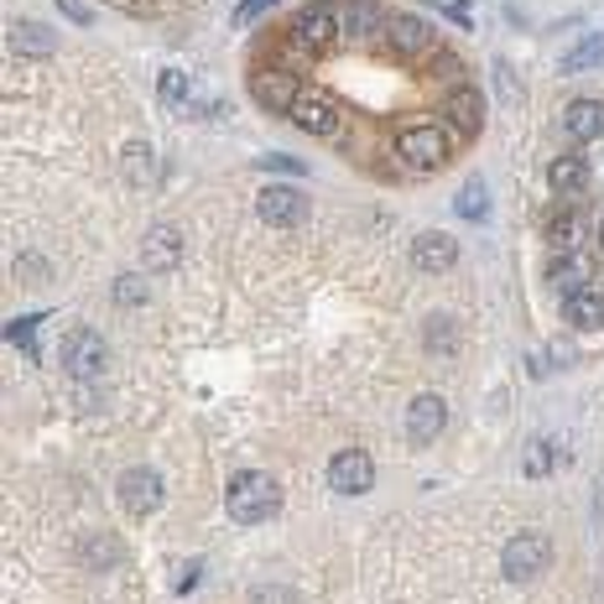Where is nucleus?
Returning a JSON list of instances; mask_svg holds the SVG:
<instances>
[{"instance_id":"27","label":"nucleus","mask_w":604,"mask_h":604,"mask_svg":"<svg viewBox=\"0 0 604 604\" xmlns=\"http://www.w3.org/2000/svg\"><path fill=\"white\" fill-rule=\"evenodd\" d=\"M110 292H115V302H121V307H142V302H146V282H142V277H115V287H110Z\"/></svg>"},{"instance_id":"15","label":"nucleus","mask_w":604,"mask_h":604,"mask_svg":"<svg viewBox=\"0 0 604 604\" xmlns=\"http://www.w3.org/2000/svg\"><path fill=\"white\" fill-rule=\"evenodd\" d=\"M385 42L412 58V53H427V47H433V26H427L423 16H391L385 21Z\"/></svg>"},{"instance_id":"30","label":"nucleus","mask_w":604,"mask_h":604,"mask_svg":"<svg viewBox=\"0 0 604 604\" xmlns=\"http://www.w3.org/2000/svg\"><path fill=\"white\" fill-rule=\"evenodd\" d=\"M271 5H277V0H245L241 11H235V26H250V21H256V16H266Z\"/></svg>"},{"instance_id":"21","label":"nucleus","mask_w":604,"mask_h":604,"mask_svg":"<svg viewBox=\"0 0 604 604\" xmlns=\"http://www.w3.org/2000/svg\"><path fill=\"white\" fill-rule=\"evenodd\" d=\"M339 26H344V37H349V42H365L376 26H381V16H376L365 0H344V5H339Z\"/></svg>"},{"instance_id":"32","label":"nucleus","mask_w":604,"mask_h":604,"mask_svg":"<svg viewBox=\"0 0 604 604\" xmlns=\"http://www.w3.org/2000/svg\"><path fill=\"white\" fill-rule=\"evenodd\" d=\"M199 579H203V563H188V568H182V579H178V594H193Z\"/></svg>"},{"instance_id":"34","label":"nucleus","mask_w":604,"mask_h":604,"mask_svg":"<svg viewBox=\"0 0 604 604\" xmlns=\"http://www.w3.org/2000/svg\"><path fill=\"white\" fill-rule=\"evenodd\" d=\"M433 5H444L448 16H459V26H469V0H433Z\"/></svg>"},{"instance_id":"20","label":"nucleus","mask_w":604,"mask_h":604,"mask_svg":"<svg viewBox=\"0 0 604 604\" xmlns=\"http://www.w3.org/2000/svg\"><path fill=\"white\" fill-rule=\"evenodd\" d=\"M448 121L459 125L463 136H474L484 125V100H480V89H469V83H459L454 94H448Z\"/></svg>"},{"instance_id":"13","label":"nucleus","mask_w":604,"mask_h":604,"mask_svg":"<svg viewBox=\"0 0 604 604\" xmlns=\"http://www.w3.org/2000/svg\"><path fill=\"white\" fill-rule=\"evenodd\" d=\"M292 121H298L307 136H334V131H339V110H334V100H323V94H302V100L292 104Z\"/></svg>"},{"instance_id":"17","label":"nucleus","mask_w":604,"mask_h":604,"mask_svg":"<svg viewBox=\"0 0 604 604\" xmlns=\"http://www.w3.org/2000/svg\"><path fill=\"white\" fill-rule=\"evenodd\" d=\"M547 182H552L558 199H584L589 193V161L584 157H558L552 161V172H547Z\"/></svg>"},{"instance_id":"9","label":"nucleus","mask_w":604,"mask_h":604,"mask_svg":"<svg viewBox=\"0 0 604 604\" xmlns=\"http://www.w3.org/2000/svg\"><path fill=\"white\" fill-rule=\"evenodd\" d=\"M178 256H182V230L178 224H152L146 241H142L146 271H167V266H178Z\"/></svg>"},{"instance_id":"35","label":"nucleus","mask_w":604,"mask_h":604,"mask_svg":"<svg viewBox=\"0 0 604 604\" xmlns=\"http://www.w3.org/2000/svg\"><path fill=\"white\" fill-rule=\"evenodd\" d=\"M58 5H63V11H68L74 21H89V5H79V0H58Z\"/></svg>"},{"instance_id":"33","label":"nucleus","mask_w":604,"mask_h":604,"mask_svg":"<svg viewBox=\"0 0 604 604\" xmlns=\"http://www.w3.org/2000/svg\"><path fill=\"white\" fill-rule=\"evenodd\" d=\"M261 167H266V172H302V161H298V157H266Z\"/></svg>"},{"instance_id":"2","label":"nucleus","mask_w":604,"mask_h":604,"mask_svg":"<svg viewBox=\"0 0 604 604\" xmlns=\"http://www.w3.org/2000/svg\"><path fill=\"white\" fill-rule=\"evenodd\" d=\"M448 152H454V146H448L444 125L417 121V125H402V131H396V157H402L412 172H433V167H444Z\"/></svg>"},{"instance_id":"7","label":"nucleus","mask_w":604,"mask_h":604,"mask_svg":"<svg viewBox=\"0 0 604 604\" xmlns=\"http://www.w3.org/2000/svg\"><path fill=\"white\" fill-rule=\"evenodd\" d=\"M115 495H121V505H131L136 516H152L161 505V474L157 469H125L121 484H115Z\"/></svg>"},{"instance_id":"19","label":"nucleus","mask_w":604,"mask_h":604,"mask_svg":"<svg viewBox=\"0 0 604 604\" xmlns=\"http://www.w3.org/2000/svg\"><path fill=\"white\" fill-rule=\"evenodd\" d=\"M563 131L568 136H579V142H594L604 136V100H573L563 115Z\"/></svg>"},{"instance_id":"31","label":"nucleus","mask_w":604,"mask_h":604,"mask_svg":"<svg viewBox=\"0 0 604 604\" xmlns=\"http://www.w3.org/2000/svg\"><path fill=\"white\" fill-rule=\"evenodd\" d=\"M37 323H42V318H21V323H11V339H16L21 349H32V334H37Z\"/></svg>"},{"instance_id":"14","label":"nucleus","mask_w":604,"mask_h":604,"mask_svg":"<svg viewBox=\"0 0 604 604\" xmlns=\"http://www.w3.org/2000/svg\"><path fill=\"white\" fill-rule=\"evenodd\" d=\"M256 214H261L266 224H298L302 214H307V199L292 193V188H266L261 199H256Z\"/></svg>"},{"instance_id":"1","label":"nucleus","mask_w":604,"mask_h":604,"mask_svg":"<svg viewBox=\"0 0 604 604\" xmlns=\"http://www.w3.org/2000/svg\"><path fill=\"white\" fill-rule=\"evenodd\" d=\"M224 505H230V522L241 526H261L282 511V484L271 480L266 469H241L230 490H224Z\"/></svg>"},{"instance_id":"6","label":"nucleus","mask_w":604,"mask_h":604,"mask_svg":"<svg viewBox=\"0 0 604 604\" xmlns=\"http://www.w3.org/2000/svg\"><path fill=\"white\" fill-rule=\"evenodd\" d=\"M328 484H334V495H365V490L376 484V463H370V454H360V448L334 454V463H328Z\"/></svg>"},{"instance_id":"29","label":"nucleus","mask_w":604,"mask_h":604,"mask_svg":"<svg viewBox=\"0 0 604 604\" xmlns=\"http://www.w3.org/2000/svg\"><path fill=\"white\" fill-rule=\"evenodd\" d=\"M427 334H433V339H427V349H433V355H448V349H454V339H444L448 318H433V323H427Z\"/></svg>"},{"instance_id":"18","label":"nucleus","mask_w":604,"mask_h":604,"mask_svg":"<svg viewBox=\"0 0 604 604\" xmlns=\"http://www.w3.org/2000/svg\"><path fill=\"white\" fill-rule=\"evenodd\" d=\"M547 241L558 245V250H579V245H584V214L568 199H563V209L547 214Z\"/></svg>"},{"instance_id":"11","label":"nucleus","mask_w":604,"mask_h":604,"mask_svg":"<svg viewBox=\"0 0 604 604\" xmlns=\"http://www.w3.org/2000/svg\"><path fill=\"white\" fill-rule=\"evenodd\" d=\"M444 423H448V406L438 396H417V402L406 406V438L412 444H433L444 433Z\"/></svg>"},{"instance_id":"12","label":"nucleus","mask_w":604,"mask_h":604,"mask_svg":"<svg viewBox=\"0 0 604 604\" xmlns=\"http://www.w3.org/2000/svg\"><path fill=\"white\" fill-rule=\"evenodd\" d=\"M563 323L579 328V334H600L604 328V292L584 287V292H568L563 298Z\"/></svg>"},{"instance_id":"8","label":"nucleus","mask_w":604,"mask_h":604,"mask_svg":"<svg viewBox=\"0 0 604 604\" xmlns=\"http://www.w3.org/2000/svg\"><path fill=\"white\" fill-rule=\"evenodd\" d=\"M250 94H256V104L277 110V115H292V104L302 100L298 79H292V74H282V68H266V74H256V79H250Z\"/></svg>"},{"instance_id":"26","label":"nucleus","mask_w":604,"mask_h":604,"mask_svg":"<svg viewBox=\"0 0 604 604\" xmlns=\"http://www.w3.org/2000/svg\"><path fill=\"white\" fill-rule=\"evenodd\" d=\"M157 89H161V104H172V110H182V104H188V79H182L178 68H161Z\"/></svg>"},{"instance_id":"36","label":"nucleus","mask_w":604,"mask_h":604,"mask_svg":"<svg viewBox=\"0 0 604 604\" xmlns=\"http://www.w3.org/2000/svg\"><path fill=\"white\" fill-rule=\"evenodd\" d=\"M600 241H604V220H600Z\"/></svg>"},{"instance_id":"23","label":"nucleus","mask_w":604,"mask_h":604,"mask_svg":"<svg viewBox=\"0 0 604 604\" xmlns=\"http://www.w3.org/2000/svg\"><path fill=\"white\" fill-rule=\"evenodd\" d=\"M454 209H459L463 220L480 224L484 214H490V193H484V178H463V188H459V199H454Z\"/></svg>"},{"instance_id":"5","label":"nucleus","mask_w":604,"mask_h":604,"mask_svg":"<svg viewBox=\"0 0 604 604\" xmlns=\"http://www.w3.org/2000/svg\"><path fill=\"white\" fill-rule=\"evenodd\" d=\"M292 32H298V42H302V47H313V53H323V47H334V42L344 37L339 11H334L328 0H318V5H307V11H298V21H292Z\"/></svg>"},{"instance_id":"25","label":"nucleus","mask_w":604,"mask_h":604,"mask_svg":"<svg viewBox=\"0 0 604 604\" xmlns=\"http://www.w3.org/2000/svg\"><path fill=\"white\" fill-rule=\"evenodd\" d=\"M594 63H604V37L579 42V53H568L563 58V74H579V68H594Z\"/></svg>"},{"instance_id":"28","label":"nucleus","mask_w":604,"mask_h":604,"mask_svg":"<svg viewBox=\"0 0 604 604\" xmlns=\"http://www.w3.org/2000/svg\"><path fill=\"white\" fill-rule=\"evenodd\" d=\"M552 444H532L526 448V474H547V469H552Z\"/></svg>"},{"instance_id":"24","label":"nucleus","mask_w":604,"mask_h":604,"mask_svg":"<svg viewBox=\"0 0 604 604\" xmlns=\"http://www.w3.org/2000/svg\"><path fill=\"white\" fill-rule=\"evenodd\" d=\"M125 178L136 182V188H152V182H157V161H152V152H146L142 142L125 146Z\"/></svg>"},{"instance_id":"16","label":"nucleus","mask_w":604,"mask_h":604,"mask_svg":"<svg viewBox=\"0 0 604 604\" xmlns=\"http://www.w3.org/2000/svg\"><path fill=\"white\" fill-rule=\"evenodd\" d=\"M584 282H589V261L579 256V250H558L552 261H547V287L552 292H584Z\"/></svg>"},{"instance_id":"22","label":"nucleus","mask_w":604,"mask_h":604,"mask_svg":"<svg viewBox=\"0 0 604 604\" xmlns=\"http://www.w3.org/2000/svg\"><path fill=\"white\" fill-rule=\"evenodd\" d=\"M11 47L26 58H42V53H53V32L37 21H11Z\"/></svg>"},{"instance_id":"4","label":"nucleus","mask_w":604,"mask_h":604,"mask_svg":"<svg viewBox=\"0 0 604 604\" xmlns=\"http://www.w3.org/2000/svg\"><path fill=\"white\" fill-rule=\"evenodd\" d=\"M63 370H68V381H100L104 365H110V349L94 328H79V334H68L63 339Z\"/></svg>"},{"instance_id":"10","label":"nucleus","mask_w":604,"mask_h":604,"mask_svg":"<svg viewBox=\"0 0 604 604\" xmlns=\"http://www.w3.org/2000/svg\"><path fill=\"white\" fill-rule=\"evenodd\" d=\"M412 261H417V271H454V261H459V245L448 241L444 230H427V235H417L412 241Z\"/></svg>"},{"instance_id":"3","label":"nucleus","mask_w":604,"mask_h":604,"mask_svg":"<svg viewBox=\"0 0 604 604\" xmlns=\"http://www.w3.org/2000/svg\"><path fill=\"white\" fill-rule=\"evenodd\" d=\"M547 563H552V543L537 537V532H522V537H511L501 552V573L511 584H532V579H543Z\"/></svg>"}]
</instances>
